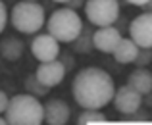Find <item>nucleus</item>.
Returning a JSON list of instances; mask_svg holds the SVG:
<instances>
[{"label": "nucleus", "instance_id": "nucleus-1", "mask_svg": "<svg viewBox=\"0 0 152 125\" xmlns=\"http://www.w3.org/2000/svg\"><path fill=\"white\" fill-rule=\"evenodd\" d=\"M115 92L114 79L100 67H85L73 79L71 94L83 110H100L112 102Z\"/></svg>", "mask_w": 152, "mask_h": 125}, {"label": "nucleus", "instance_id": "nucleus-2", "mask_svg": "<svg viewBox=\"0 0 152 125\" xmlns=\"http://www.w3.org/2000/svg\"><path fill=\"white\" fill-rule=\"evenodd\" d=\"M8 125H42L45 123V104L33 94H15L10 98L4 112Z\"/></svg>", "mask_w": 152, "mask_h": 125}, {"label": "nucleus", "instance_id": "nucleus-3", "mask_svg": "<svg viewBox=\"0 0 152 125\" xmlns=\"http://www.w3.org/2000/svg\"><path fill=\"white\" fill-rule=\"evenodd\" d=\"M12 25L15 31L23 35H33L45 27L46 18H45V8L39 2H31V0H21L18 2L12 12L8 14Z\"/></svg>", "mask_w": 152, "mask_h": 125}, {"label": "nucleus", "instance_id": "nucleus-4", "mask_svg": "<svg viewBox=\"0 0 152 125\" xmlns=\"http://www.w3.org/2000/svg\"><path fill=\"white\" fill-rule=\"evenodd\" d=\"M46 29L58 42H67L71 44L77 39V35L83 29V21L79 14L69 8H60L52 12V15L46 21Z\"/></svg>", "mask_w": 152, "mask_h": 125}, {"label": "nucleus", "instance_id": "nucleus-5", "mask_svg": "<svg viewBox=\"0 0 152 125\" xmlns=\"http://www.w3.org/2000/svg\"><path fill=\"white\" fill-rule=\"evenodd\" d=\"M85 15L93 25L108 27L119 19L118 0H85Z\"/></svg>", "mask_w": 152, "mask_h": 125}, {"label": "nucleus", "instance_id": "nucleus-6", "mask_svg": "<svg viewBox=\"0 0 152 125\" xmlns=\"http://www.w3.org/2000/svg\"><path fill=\"white\" fill-rule=\"evenodd\" d=\"M129 39L137 44L139 48H152V14L137 15L129 25Z\"/></svg>", "mask_w": 152, "mask_h": 125}, {"label": "nucleus", "instance_id": "nucleus-7", "mask_svg": "<svg viewBox=\"0 0 152 125\" xmlns=\"http://www.w3.org/2000/svg\"><path fill=\"white\" fill-rule=\"evenodd\" d=\"M31 54L39 60V62H50V60H58L60 56V42L52 37L50 33H39L31 41Z\"/></svg>", "mask_w": 152, "mask_h": 125}, {"label": "nucleus", "instance_id": "nucleus-8", "mask_svg": "<svg viewBox=\"0 0 152 125\" xmlns=\"http://www.w3.org/2000/svg\"><path fill=\"white\" fill-rule=\"evenodd\" d=\"M112 100H114L115 110H118L119 114H123V115L133 114V112L141 110V106H142V94H139V92L135 91V88H131L129 85H123V87L115 88Z\"/></svg>", "mask_w": 152, "mask_h": 125}, {"label": "nucleus", "instance_id": "nucleus-9", "mask_svg": "<svg viewBox=\"0 0 152 125\" xmlns=\"http://www.w3.org/2000/svg\"><path fill=\"white\" fill-rule=\"evenodd\" d=\"M66 73H67V69L60 60H50V62L39 64L37 71H35V77L45 85V87L52 88V87H56V85H60L64 81Z\"/></svg>", "mask_w": 152, "mask_h": 125}, {"label": "nucleus", "instance_id": "nucleus-10", "mask_svg": "<svg viewBox=\"0 0 152 125\" xmlns=\"http://www.w3.org/2000/svg\"><path fill=\"white\" fill-rule=\"evenodd\" d=\"M119 41H121V31H119L118 27H114V25L98 27L96 31H93V44H94V48L104 52V54H112Z\"/></svg>", "mask_w": 152, "mask_h": 125}, {"label": "nucleus", "instance_id": "nucleus-11", "mask_svg": "<svg viewBox=\"0 0 152 125\" xmlns=\"http://www.w3.org/2000/svg\"><path fill=\"white\" fill-rule=\"evenodd\" d=\"M69 115L71 110L62 98H50L45 104V121L48 125H66Z\"/></svg>", "mask_w": 152, "mask_h": 125}, {"label": "nucleus", "instance_id": "nucleus-12", "mask_svg": "<svg viewBox=\"0 0 152 125\" xmlns=\"http://www.w3.org/2000/svg\"><path fill=\"white\" fill-rule=\"evenodd\" d=\"M127 85L131 88L139 92V94H148L152 92V73L146 67H137L135 71H131L129 77H127Z\"/></svg>", "mask_w": 152, "mask_h": 125}, {"label": "nucleus", "instance_id": "nucleus-13", "mask_svg": "<svg viewBox=\"0 0 152 125\" xmlns=\"http://www.w3.org/2000/svg\"><path fill=\"white\" fill-rule=\"evenodd\" d=\"M137 54H139V46L131 39H125V37H121V41L118 42V46L112 52V56L118 64H133Z\"/></svg>", "mask_w": 152, "mask_h": 125}, {"label": "nucleus", "instance_id": "nucleus-14", "mask_svg": "<svg viewBox=\"0 0 152 125\" xmlns=\"http://www.w3.org/2000/svg\"><path fill=\"white\" fill-rule=\"evenodd\" d=\"M23 54V41L18 37H6L0 42V56L8 62H15Z\"/></svg>", "mask_w": 152, "mask_h": 125}, {"label": "nucleus", "instance_id": "nucleus-15", "mask_svg": "<svg viewBox=\"0 0 152 125\" xmlns=\"http://www.w3.org/2000/svg\"><path fill=\"white\" fill-rule=\"evenodd\" d=\"M93 48H94V44H93V31H91L89 27L83 25L81 33L77 35V39H75L73 42H71V50L77 52V54H89Z\"/></svg>", "mask_w": 152, "mask_h": 125}, {"label": "nucleus", "instance_id": "nucleus-16", "mask_svg": "<svg viewBox=\"0 0 152 125\" xmlns=\"http://www.w3.org/2000/svg\"><path fill=\"white\" fill-rule=\"evenodd\" d=\"M23 87H25V92H27V94H33V96H37V98L48 94V91H50L48 87H45V85L35 77V73H29V75H27L25 81H23Z\"/></svg>", "mask_w": 152, "mask_h": 125}, {"label": "nucleus", "instance_id": "nucleus-17", "mask_svg": "<svg viewBox=\"0 0 152 125\" xmlns=\"http://www.w3.org/2000/svg\"><path fill=\"white\" fill-rule=\"evenodd\" d=\"M94 121H106V115L100 110H83L77 118V125H91Z\"/></svg>", "mask_w": 152, "mask_h": 125}, {"label": "nucleus", "instance_id": "nucleus-18", "mask_svg": "<svg viewBox=\"0 0 152 125\" xmlns=\"http://www.w3.org/2000/svg\"><path fill=\"white\" fill-rule=\"evenodd\" d=\"M152 62V48H139V54L135 58V66L137 67H146Z\"/></svg>", "mask_w": 152, "mask_h": 125}, {"label": "nucleus", "instance_id": "nucleus-19", "mask_svg": "<svg viewBox=\"0 0 152 125\" xmlns=\"http://www.w3.org/2000/svg\"><path fill=\"white\" fill-rule=\"evenodd\" d=\"M6 23H8V10H6V4L0 0V33L4 31Z\"/></svg>", "mask_w": 152, "mask_h": 125}, {"label": "nucleus", "instance_id": "nucleus-20", "mask_svg": "<svg viewBox=\"0 0 152 125\" xmlns=\"http://www.w3.org/2000/svg\"><path fill=\"white\" fill-rule=\"evenodd\" d=\"M8 102H10V98H8V94L0 88V115L6 112V108H8Z\"/></svg>", "mask_w": 152, "mask_h": 125}, {"label": "nucleus", "instance_id": "nucleus-21", "mask_svg": "<svg viewBox=\"0 0 152 125\" xmlns=\"http://www.w3.org/2000/svg\"><path fill=\"white\" fill-rule=\"evenodd\" d=\"M85 6V0H67L66 2V8H69V10H75L77 12L79 8Z\"/></svg>", "mask_w": 152, "mask_h": 125}, {"label": "nucleus", "instance_id": "nucleus-22", "mask_svg": "<svg viewBox=\"0 0 152 125\" xmlns=\"http://www.w3.org/2000/svg\"><path fill=\"white\" fill-rule=\"evenodd\" d=\"M60 58V62L66 66V69H71V66H73V58H71L69 54H62V56H58Z\"/></svg>", "mask_w": 152, "mask_h": 125}, {"label": "nucleus", "instance_id": "nucleus-23", "mask_svg": "<svg viewBox=\"0 0 152 125\" xmlns=\"http://www.w3.org/2000/svg\"><path fill=\"white\" fill-rule=\"evenodd\" d=\"M125 2H129V4H133V6H145L146 2H148V0H125Z\"/></svg>", "mask_w": 152, "mask_h": 125}, {"label": "nucleus", "instance_id": "nucleus-24", "mask_svg": "<svg viewBox=\"0 0 152 125\" xmlns=\"http://www.w3.org/2000/svg\"><path fill=\"white\" fill-rule=\"evenodd\" d=\"M142 8H145L146 12H150V14H152V0H148V2H146V4H145Z\"/></svg>", "mask_w": 152, "mask_h": 125}, {"label": "nucleus", "instance_id": "nucleus-25", "mask_svg": "<svg viewBox=\"0 0 152 125\" xmlns=\"http://www.w3.org/2000/svg\"><path fill=\"white\" fill-rule=\"evenodd\" d=\"M145 100H146V104H152V92H148V94H145Z\"/></svg>", "mask_w": 152, "mask_h": 125}, {"label": "nucleus", "instance_id": "nucleus-26", "mask_svg": "<svg viewBox=\"0 0 152 125\" xmlns=\"http://www.w3.org/2000/svg\"><path fill=\"white\" fill-rule=\"evenodd\" d=\"M0 125H8L6 123V118H2V115H0Z\"/></svg>", "mask_w": 152, "mask_h": 125}, {"label": "nucleus", "instance_id": "nucleus-27", "mask_svg": "<svg viewBox=\"0 0 152 125\" xmlns=\"http://www.w3.org/2000/svg\"><path fill=\"white\" fill-rule=\"evenodd\" d=\"M52 2H58V4H66L67 0H52Z\"/></svg>", "mask_w": 152, "mask_h": 125}, {"label": "nucleus", "instance_id": "nucleus-28", "mask_svg": "<svg viewBox=\"0 0 152 125\" xmlns=\"http://www.w3.org/2000/svg\"><path fill=\"white\" fill-rule=\"evenodd\" d=\"M31 2H37V0H31Z\"/></svg>", "mask_w": 152, "mask_h": 125}, {"label": "nucleus", "instance_id": "nucleus-29", "mask_svg": "<svg viewBox=\"0 0 152 125\" xmlns=\"http://www.w3.org/2000/svg\"><path fill=\"white\" fill-rule=\"evenodd\" d=\"M150 118H152V114H150Z\"/></svg>", "mask_w": 152, "mask_h": 125}]
</instances>
